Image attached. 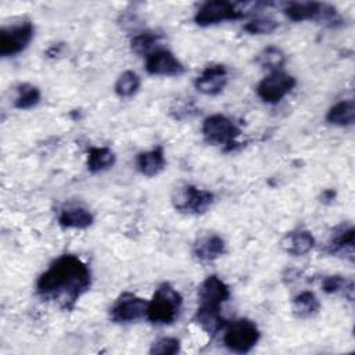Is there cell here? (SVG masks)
Masks as SVG:
<instances>
[{"label":"cell","mask_w":355,"mask_h":355,"mask_svg":"<svg viewBox=\"0 0 355 355\" xmlns=\"http://www.w3.org/2000/svg\"><path fill=\"white\" fill-rule=\"evenodd\" d=\"M92 286L89 266L76 255L64 254L54 259L36 282V294L43 301L72 311Z\"/></svg>","instance_id":"obj_1"},{"label":"cell","mask_w":355,"mask_h":355,"mask_svg":"<svg viewBox=\"0 0 355 355\" xmlns=\"http://www.w3.org/2000/svg\"><path fill=\"white\" fill-rule=\"evenodd\" d=\"M182 305V294L171 283H161L148 301L146 318L154 324H171L179 318Z\"/></svg>","instance_id":"obj_2"},{"label":"cell","mask_w":355,"mask_h":355,"mask_svg":"<svg viewBox=\"0 0 355 355\" xmlns=\"http://www.w3.org/2000/svg\"><path fill=\"white\" fill-rule=\"evenodd\" d=\"M259 337L261 331L255 322L247 318H240L230 323L227 322L223 334V344L234 354H247L257 345Z\"/></svg>","instance_id":"obj_3"},{"label":"cell","mask_w":355,"mask_h":355,"mask_svg":"<svg viewBox=\"0 0 355 355\" xmlns=\"http://www.w3.org/2000/svg\"><path fill=\"white\" fill-rule=\"evenodd\" d=\"M201 132L207 143L222 146L225 151L233 150L239 144L236 139L240 136V129L226 115L215 114L205 118L201 126Z\"/></svg>","instance_id":"obj_4"},{"label":"cell","mask_w":355,"mask_h":355,"mask_svg":"<svg viewBox=\"0 0 355 355\" xmlns=\"http://www.w3.org/2000/svg\"><path fill=\"white\" fill-rule=\"evenodd\" d=\"M172 204L179 212L201 215L214 204V194L193 184H182L173 190Z\"/></svg>","instance_id":"obj_5"},{"label":"cell","mask_w":355,"mask_h":355,"mask_svg":"<svg viewBox=\"0 0 355 355\" xmlns=\"http://www.w3.org/2000/svg\"><path fill=\"white\" fill-rule=\"evenodd\" d=\"M283 11L294 22L322 21L334 24L340 21L334 7L318 1H290L284 6Z\"/></svg>","instance_id":"obj_6"},{"label":"cell","mask_w":355,"mask_h":355,"mask_svg":"<svg viewBox=\"0 0 355 355\" xmlns=\"http://www.w3.org/2000/svg\"><path fill=\"white\" fill-rule=\"evenodd\" d=\"M245 17L241 11L239 3H232L226 0L207 1L197 10L194 21L200 26H211L220 24L223 21H234Z\"/></svg>","instance_id":"obj_7"},{"label":"cell","mask_w":355,"mask_h":355,"mask_svg":"<svg viewBox=\"0 0 355 355\" xmlns=\"http://www.w3.org/2000/svg\"><path fill=\"white\" fill-rule=\"evenodd\" d=\"M297 80L293 75L283 71H275L266 75L257 86L258 97L268 104H276L284 98L295 86Z\"/></svg>","instance_id":"obj_8"},{"label":"cell","mask_w":355,"mask_h":355,"mask_svg":"<svg viewBox=\"0 0 355 355\" xmlns=\"http://www.w3.org/2000/svg\"><path fill=\"white\" fill-rule=\"evenodd\" d=\"M35 35V26L26 21L0 31V55L12 57L24 51Z\"/></svg>","instance_id":"obj_9"},{"label":"cell","mask_w":355,"mask_h":355,"mask_svg":"<svg viewBox=\"0 0 355 355\" xmlns=\"http://www.w3.org/2000/svg\"><path fill=\"white\" fill-rule=\"evenodd\" d=\"M148 302L133 294L122 293L110 308V319L114 323H130L146 316Z\"/></svg>","instance_id":"obj_10"},{"label":"cell","mask_w":355,"mask_h":355,"mask_svg":"<svg viewBox=\"0 0 355 355\" xmlns=\"http://www.w3.org/2000/svg\"><path fill=\"white\" fill-rule=\"evenodd\" d=\"M230 298L229 286L219 279L216 275H211L205 277L197 290L198 308L220 311L222 304H225Z\"/></svg>","instance_id":"obj_11"},{"label":"cell","mask_w":355,"mask_h":355,"mask_svg":"<svg viewBox=\"0 0 355 355\" xmlns=\"http://www.w3.org/2000/svg\"><path fill=\"white\" fill-rule=\"evenodd\" d=\"M146 71L157 76H179L184 72V65L172 51L158 49L147 55Z\"/></svg>","instance_id":"obj_12"},{"label":"cell","mask_w":355,"mask_h":355,"mask_svg":"<svg viewBox=\"0 0 355 355\" xmlns=\"http://www.w3.org/2000/svg\"><path fill=\"white\" fill-rule=\"evenodd\" d=\"M227 85V69L222 64L207 67L194 80L196 89L205 96L219 94Z\"/></svg>","instance_id":"obj_13"},{"label":"cell","mask_w":355,"mask_h":355,"mask_svg":"<svg viewBox=\"0 0 355 355\" xmlns=\"http://www.w3.org/2000/svg\"><path fill=\"white\" fill-rule=\"evenodd\" d=\"M354 237H355L354 226L351 223L348 225L341 223L330 234V239L326 243L324 251L330 255H341L352 262L354 261Z\"/></svg>","instance_id":"obj_14"},{"label":"cell","mask_w":355,"mask_h":355,"mask_svg":"<svg viewBox=\"0 0 355 355\" xmlns=\"http://www.w3.org/2000/svg\"><path fill=\"white\" fill-rule=\"evenodd\" d=\"M93 222L94 216L92 211L79 202L65 204L58 215V223L65 229H86Z\"/></svg>","instance_id":"obj_15"},{"label":"cell","mask_w":355,"mask_h":355,"mask_svg":"<svg viewBox=\"0 0 355 355\" xmlns=\"http://www.w3.org/2000/svg\"><path fill=\"white\" fill-rule=\"evenodd\" d=\"M315 237L309 230L295 229L284 234V237L280 240V247L290 255L301 257L308 254L315 247Z\"/></svg>","instance_id":"obj_16"},{"label":"cell","mask_w":355,"mask_h":355,"mask_svg":"<svg viewBox=\"0 0 355 355\" xmlns=\"http://www.w3.org/2000/svg\"><path fill=\"white\" fill-rule=\"evenodd\" d=\"M226 252L225 240L218 234L198 237L193 244V255L200 262H211Z\"/></svg>","instance_id":"obj_17"},{"label":"cell","mask_w":355,"mask_h":355,"mask_svg":"<svg viewBox=\"0 0 355 355\" xmlns=\"http://www.w3.org/2000/svg\"><path fill=\"white\" fill-rule=\"evenodd\" d=\"M165 154L162 147H155L148 151H143L136 157V168L137 171L148 178L157 176L165 168Z\"/></svg>","instance_id":"obj_18"},{"label":"cell","mask_w":355,"mask_h":355,"mask_svg":"<svg viewBox=\"0 0 355 355\" xmlns=\"http://www.w3.org/2000/svg\"><path fill=\"white\" fill-rule=\"evenodd\" d=\"M291 309L294 316L300 319H308L319 312L320 302L312 291H302L293 298Z\"/></svg>","instance_id":"obj_19"},{"label":"cell","mask_w":355,"mask_h":355,"mask_svg":"<svg viewBox=\"0 0 355 355\" xmlns=\"http://www.w3.org/2000/svg\"><path fill=\"white\" fill-rule=\"evenodd\" d=\"M194 322L209 336H215L227 324V320L222 316L220 311H211L204 308H197Z\"/></svg>","instance_id":"obj_20"},{"label":"cell","mask_w":355,"mask_h":355,"mask_svg":"<svg viewBox=\"0 0 355 355\" xmlns=\"http://www.w3.org/2000/svg\"><path fill=\"white\" fill-rule=\"evenodd\" d=\"M326 121L337 126H349L355 121L354 100H343L334 104L326 114Z\"/></svg>","instance_id":"obj_21"},{"label":"cell","mask_w":355,"mask_h":355,"mask_svg":"<svg viewBox=\"0 0 355 355\" xmlns=\"http://www.w3.org/2000/svg\"><path fill=\"white\" fill-rule=\"evenodd\" d=\"M115 154L108 147H90L87 150V169L92 173L103 172L115 164Z\"/></svg>","instance_id":"obj_22"},{"label":"cell","mask_w":355,"mask_h":355,"mask_svg":"<svg viewBox=\"0 0 355 355\" xmlns=\"http://www.w3.org/2000/svg\"><path fill=\"white\" fill-rule=\"evenodd\" d=\"M320 286L326 294H340L348 301L354 300L355 286L351 279H347L340 275H330L322 279Z\"/></svg>","instance_id":"obj_23"},{"label":"cell","mask_w":355,"mask_h":355,"mask_svg":"<svg viewBox=\"0 0 355 355\" xmlns=\"http://www.w3.org/2000/svg\"><path fill=\"white\" fill-rule=\"evenodd\" d=\"M161 39L162 33H158L155 31H143L132 36L130 49L137 55H148L154 51L153 49L159 43Z\"/></svg>","instance_id":"obj_24"},{"label":"cell","mask_w":355,"mask_h":355,"mask_svg":"<svg viewBox=\"0 0 355 355\" xmlns=\"http://www.w3.org/2000/svg\"><path fill=\"white\" fill-rule=\"evenodd\" d=\"M255 61L258 65L270 72L282 71L283 65L286 64V54L276 46H268L257 55Z\"/></svg>","instance_id":"obj_25"},{"label":"cell","mask_w":355,"mask_h":355,"mask_svg":"<svg viewBox=\"0 0 355 355\" xmlns=\"http://www.w3.org/2000/svg\"><path fill=\"white\" fill-rule=\"evenodd\" d=\"M40 101V90L31 85L22 83L17 87V96L14 100V107L18 110H29L37 105Z\"/></svg>","instance_id":"obj_26"},{"label":"cell","mask_w":355,"mask_h":355,"mask_svg":"<svg viewBox=\"0 0 355 355\" xmlns=\"http://www.w3.org/2000/svg\"><path fill=\"white\" fill-rule=\"evenodd\" d=\"M140 87V78L133 71H125L115 82V93L119 97H132Z\"/></svg>","instance_id":"obj_27"},{"label":"cell","mask_w":355,"mask_h":355,"mask_svg":"<svg viewBox=\"0 0 355 355\" xmlns=\"http://www.w3.org/2000/svg\"><path fill=\"white\" fill-rule=\"evenodd\" d=\"M279 24L270 18H255L247 22L243 29L250 35H269L277 29Z\"/></svg>","instance_id":"obj_28"},{"label":"cell","mask_w":355,"mask_h":355,"mask_svg":"<svg viewBox=\"0 0 355 355\" xmlns=\"http://www.w3.org/2000/svg\"><path fill=\"white\" fill-rule=\"evenodd\" d=\"M180 351V341L173 337H162L157 340L151 348V355H175Z\"/></svg>","instance_id":"obj_29"},{"label":"cell","mask_w":355,"mask_h":355,"mask_svg":"<svg viewBox=\"0 0 355 355\" xmlns=\"http://www.w3.org/2000/svg\"><path fill=\"white\" fill-rule=\"evenodd\" d=\"M336 198V191L333 189H326L322 191V196H320V201L324 202V204H330L333 202Z\"/></svg>","instance_id":"obj_30"},{"label":"cell","mask_w":355,"mask_h":355,"mask_svg":"<svg viewBox=\"0 0 355 355\" xmlns=\"http://www.w3.org/2000/svg\"><path fill=\"white\" fill-rule=\"evenodd\" d=\"M62 49H64V43H57V44H53L49 50H47V55L49 57H55V55H60L62 53Z\"/></svg>","instance_id":"obj_31"}]
</instances>
